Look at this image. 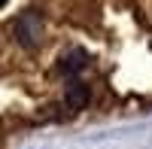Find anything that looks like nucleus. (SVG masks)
Returning <instances> with one entry per match:
<instances>
[{
	"instance_id": "f257e3e1",
	"label": "nucleus",
	"mask_w": 152,
	"mask_h": 149,
	"mask_svg": "<svg viewBox=\"0 0 152 149\" xmlns=\"http://www.w3.org/2000/svg\"><path fill=\"white\" fill-rule=\"evenodd\" d=\"M15 37H18V43L24 49H34L37 43H40V37H43V15L37 9L21 12V15L15 18Z\"/></svg>"
},
{
	"instance_id": "f03ea898",
	"label": "nucleus",
	"mask_w": 152,
	"mask_h": 149,
	"mask_svg": "<svg viewBox=\"0 0 152 149\" xmlns=\"http://www.w3.org/2000/svg\"><path fill=\"white\" fill-rule=\"evenodd\" d=\"M88 101H91V88H88L82 79H70V82H67V91H64L67 110H85Z\"/></svg>"
},
{
	"instance_id": "7ed1b4c3",
	"label": "nucleus",
	"mask_w": 152,
	"mask_h": 149,
	"mask_svg": "<svg viewBox=\"0 0 152 149\" xmlns=\"http://www.w3.org/2000/svg\"><path fill=\"white\" fill-rule=\"evenodd\" d=\"M85 64H88V55L82 52V49H73L70 55H64V58H61L58 73H61V76H70V79H76V73H79Z\"/></svg>"
}]
</instances>
